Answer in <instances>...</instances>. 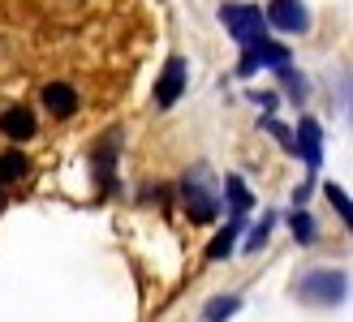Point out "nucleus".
I'll return each mask as SVG.
<instances>
[{"instance_id": "10", "label": "nucleus", "mask_w": 353, "mask_h": 322, "mask_svg": "<svg viewBox=\"0 0 353 322\" xmlns=\"http://www.w3.org/2000/svg\"><path fill=\"white\" fill-rule=\"evenodd\" d=\"M224 193H228V211H233V219H245V215H250V206H254V193L245 189V181H241V176H228V181H224Z\"/></svg>"}, {"instance_id": "15", "label": "nucleus", "mask_w": 353, "mask_h": 322, "mask_svg": "<svg viewBox=\"0 0 353 322\" xmlns=\"http://www.w3.org/2000/svg\"><path fill=\"white\" fill-rule=\"evenodd\" d=\"M272 228H276V215H263V219L254 224V232L245 237V254H259L263 245H268V237H272Z\"/></svg>"}, {"instance_id": "3", "label": "nucleus", "mask_w": 353, "mask_h": 322, "mask_svg": "<svg viewBox=\"0 0 353 322\" xmlns=\"http://www.w3.org/2000/svg\"><path fill=\"white\" fill-rule=\"evenodd\" d=\"M220 22L228 26V34L241 43V47H250L259 39H268V22H263V9L254 5H224L220 9Z\"/></svg>"}, {"instance_id": "16", "label": "nucleus", "mask_w": 353, "mask_h": 322, "mask_svg": "<svg viewBox=\"0 0 353 322\" xmlns=\"http://www.w3.org/2000/svg\"><path fill=\"white\" fill-rule=\"evenodd\" d=\"M327 202H332V206H336V215H341V219H345V224L353 219V202H349V193H345L341 185H327Z\"/></svg>"}, {"instance_id": "9", "label": "nucleus", "mask_w": 353, "mask_h": 322, "mask_svg": "<svg viewBox=\"0 0 353 322\" xmlns=\"http://www.w3.org/2000/svg\"><path fill=\"white\" fill-rule=\"evenodd\" d=\"M0 133L13 138V142L34 138V112L30 107H5V112H0Z\"/></svg>"}, {"instance_id": "5", "label": "nucleus", "mask_w": 353, "mask_h": 322, "mask_svg": "<svg viewBox=\"0 0 353 322\" xmlns=\"http://www.w3.org/2000/svg\"><path fill=\"white\" fill-rule=\"evenodd\" d=\"M263 22H272L285 34H302V30H310V13H306L302 0H272L268 13H263Z\"/></svg>"}, {"instance_id": "14", "label": "nucleus", "mask_w": 353, "mask_h": 322, "mask_svg": "<svg viewBox=\"0 0 353 322\" xmlns=\"http://www.w3.org/2000/svg\"><path fill=\"white\" fill-rule=\"evenodd\" d=\"M289 228H293V241L297 245H314V237H319V228H314V219L306 211H293L289 215Z\"/></svg>"}, {"instance_id": "11", "label": "nucleus", "mask_w": 353, "mask_h": 322, "mask_svg": "<svg viewBox=\"0 0 353 322\" xmlns=\"http://www.w3.org/2000/svg\"><path fill=\"white\" fill-rule=\"evenodd\" d=\"M237 232H241V219H233L228 228H220L216 241L207 245V258H211V262H224L228 254H233V245H237Z\"/></svg>"}, {"instance_id": "12", "label": "nucleus", "mask_w": 353, "mask_h": 322, "mask_svg": "<svg viewBox=\"0 0 353 322\" xmlns=\"http://www.w3.org/2000/svg\"><path fill=\"white\" fill-rule=\"evenodd\" d=\"M237 310H241V297H211L203 310V322H228Z\"/></svg>"}, {"instance_id": "4", "label": "nucleus", "mask_w": 353, "mask_h": 322, "mask_svg": "<svg viewBox=\"0 0 353 322\" xmlns=\"http://www.w3.org/2000/svg\"><path fill=\"white\" fill-rule=\"evenodd\" d=\"M280 65H289V47H280V43H272V39H259V43H250V47H241L237 74L250 78V74H259V69H280Z\"/></svg>"}, {"instance_id": "2", "label": "nucleus", "mask_w": 353, "mask_h": 322, "mask_svg": "<svg viewBox=\"0 0 353 322\" xmlns=\"http://www.w3.org/2000/svg\"><path fill=\"white\" fill-rule=\"evenodd\" d=\"M297 297L310 301V305H341L349 297V275L345 271H310L297 283Z\"/></svg>"}, {"instance_id": "8", "label": "nucleus", "mask_w": 353, "mask_h": 322, "mask_svg": "<svg viewBox=\"0 0 353 322\" xmlns=\"http://www.w3.org/2000/svg\"><path fill=\"white\" fill-rule=\"evenodd\" d=\"M43 107L52 116H74L78 112V91L69 82H48L43 86Z\"/></svg>"}, {"instance_id": "1", "label": "nucleus", "mask_w": 353, "mask_h": 322, "mask_svg": "<svg viewBox=\"0 0 353 322\" xmlns=\"http://www.w3.org/2000/svg\"><path fill=\"white\" fill-rule=\"evenodd\" d=\"M181 198H185V211H190L194 224H211V219L220 215V198H216V189H211L207 168H190V172H185Z\"/></svg>"}, {"instance_id": "7", "label": "nucleus", "mask_w": 353, "mask_h": 322, "mask_svg": "<svg viewBox=\"0 0 353 322\" xmlns=\"http://www.w3.org/2000/svg\"><path fill=\"white\" fill-rule=\"evenodd\" d=\"M181 95H185V61L172 56V61L164 65L160 82H155V103H160V107H172Z\"/></svg>"}, {"instance_id": "13", "label": "nucleus", "mask_w": 353, "mask_h": 322, "mask_svg": "<svg viewBox=\"0 0 353 322\" xmlns=\"http://www.w3.org/2000/svg\"><path fill=\"white\" fill-rule=\"evenodd\" d=\"M26 155L22 151H5V155H0V185H9V181H22V176H26Z\"/></svg>"}, {"instance_id": "17", "label": "nucleus", "mask_w": 353, "mask_h": 322, "mask_svg": "<svg viewBox=\"0 0 353 322\" xmlns=\"http://www.w3.org/2000/svg\"><path fill=\"white\" fill-rule=\"evenodd\" d=\"M0 211H5V193H0Z\"/></svg>"}, {"instance_id": "6", "label": "nucleus", "mask_w": 353, "mask_h": 322, "mask_svg": "<svg viewBox=\"0 0 353 322\" xmlns=\"http://www.w3.org/2000/svg\"><path fill=\"white\" fill-rule=\"evenodd\" d=\"M293 155H302L306 164H310V172H319V164H323V129H319V120H314V116H302V125H297Z\"/></svg>"}]
</instances>
